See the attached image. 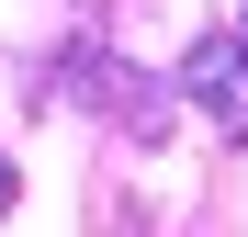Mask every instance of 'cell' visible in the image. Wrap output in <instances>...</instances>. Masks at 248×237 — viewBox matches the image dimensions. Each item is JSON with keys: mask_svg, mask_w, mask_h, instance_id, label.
Wrapping results in <instances>:
<instances>
[{"mask_svg": "<svg viewBox=\"0 0 248 237\" xmlns=\"http://www.w3.org/2000/svg\"><path fill=\"white\" fill-rule=\"evenodd\" d=\"M237 34H248V23H237Z\"/></svg>", "mask_w": 248, "mask_h": 237, "instance_id": "cell-3", "label": "cell"}, {"mask_svg": "<svg viewBox=\"0 0 248 237\" xmlns=\"http://www.w3.org/2000/svg\"><path fill=\"white\" fill-rule=\"evenodd\" d=\"M181 91H192V102L248 147V34H203V46L181 57Z\"/></svg>", "mask_w": 248, "mask_h": 237, "instance_id": "cell-1", "label": "cell"}, {"mask_svg": "<svg viewBox=\"0 0 248 237\" xmlns=\"http://www.w3.org/2000/svg\"><path fill=\"white\" fill-rule=\"evenodd\" d=\"M0 215H12V158H0Z\"/></svg>", "mask_w": 248, "mask_h": 237, "instance_id": "cell-2", "label": "cell"}]
</instances>
